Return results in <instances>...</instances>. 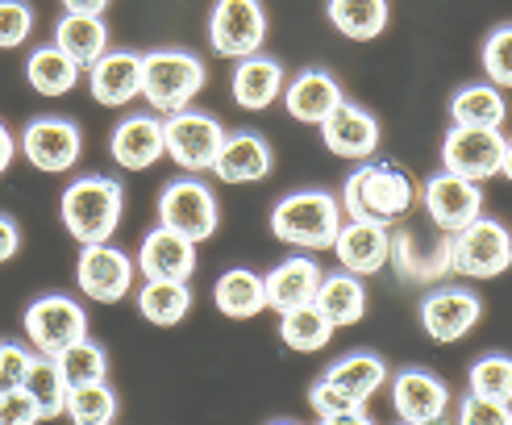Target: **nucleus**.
<instances>
[{
  "instance_id": "1",
  "label": "nucleus",
  "mask_w": 512,
  "mask_h": 425,
  "mask_svg": "<svg viewBox=\"0 0 512 425\" xmlns=\"http://www.w3.org/2000/svg\"><path fill=\"white\" fill-rule=\"evenodd\" d=\"M342 213L354 221H383L392 225L400 217H408V209L417 205V188L408 180V171H400L396 163H375L363 159L350 180L342 184Z\"/></svg>"
},
{
  "instance_id": "2",
  "label": "nucleus",
  "mask_w": 512,
  "mask_h": 425,
  "mask_svg": "<svg viewBox=\"0 0 512 425\" xmlns=\"http://www.w3.org/2000/svg\"><path fill=\"white\" fill-rule=\"evenodd\" d=\"M342 221H346V213L334 192L304 188V192H288L275 200L271 234L292 250H329L342 230Z\"/></svg>"
},
{
  "instance_id": "3",
  "label": "nucleus",
  "mask_w": 512,
  "mask_h": 425,
  "mask_svg": "<svg viewBox=\"0 0 512 425\" xmlns=\"http://www.w3.org/2000/svg\"><path fill=\"white\" fill-rule=\"evenodd\" d=\"M121 213H125V188L113 175H80V180L63 188L59 200V217L80 246L109 242L121 225Z\"/></svg>"
},
{
  "instance_id": "4",
  "label": "nucleus",
  "mask_w": 512,
  "mask_h": 425,
  "mask_svg": "<svg viewBox=\"0 0 512 425\" xmlns=\"http://www.w3.org/2000/svg\"><path fill=\"white\" fill-rule=\"evenodd\" d=\"M209 71L188 50H150L142 55V100L155 113H179L204 92Z\"/></svg>"
},
{
  "instance_id": "5",
  "label": "nucleus",
  "mask_w": 512,
  "mask_h": 425,
  "mask_svg": "<svg viewBox=\"0 0 512 425\" xmlns=\"http://www.w3.org/2000/svg\"><path fill=\"white\" fill-rule=\"evenodd\" d=\"M446 267L467 280H496L512 267V234L492 217H475L446 242Z\"/></svg>"
},
{
  "instance_id": "6",
  "label": "nucleus",
  "mask_w": 512,
  "mask_h": 425,
  "mask_svg": "<svg viewBox=\"0 0 512 425\" xmlns=\"http://www.w3.org/2000/svg\"><path fill=\"white\" fill-rule=\"evenodd\" d=\"M225 142V125L213 113H200V109H179L163 117V146H167V159L175 167H184L188 175L196 171H213L217 163V150Z\"/></svg>"
},
{
  "instance_id": "7",
  "label": "nucleus",
  "mask_w": 512,
  "mask_h": 425,
  "mask_svg": "<svg viewBox=\"0 0 512 425\" xmlns=\"http://www.w3.org/2000/svg\"><path fill=\"white\" fill-rule=\"evenodd\" d=\"M25 325V338H30V346L38 350V355H59V350H67L71 342L88 338V313L80 300H71L63 292H46L38 296L30 309H25L21 317Z\"/></svg>"
},
{
  "instance_id": "8",
  "label": "nucleus",
  "mask_w": 512,
  "mask_h": 425,
  "mask_svg": "<svg viewBox=\"0 0 512 425\" xmlns=\"http://www.w3.org/2000/svg\"><path fill=\"white\" fill-rule=\"evenodd\" d=\"M217 221H221L217 196L204 188V180H196V175H184V180L163 184L159 225H167V230L184 234V238H192L200 246V242H209L217 234Z\"/></svg>"
},
{
  "instance_id": "9",
  "label": "nucleus",
  "mask_w": 512,
  "mask_h": 425,
  "mask_svg": "<svg viewBox=\"0 0 512 425\" xmlns=\"http://www.w3.org/2000/svg\"><path fill=\"white\" fill-rule=\"evenodd\" d=\"M267 42V9L263 0H213L209 13V46L225 59L259 55Z\"/></svg>"
},
{
  "instance_id": "10",
  "label": "nucleus",
  "mask_w": 512,
  "mask_h": 425,
  "mask_svg": "<svg viewBox=\"0 0 512 425\" xmlns=\"http://www.w3.org/2000/svg\"><path fill=\"white\" fill-rule=\"evenodd\" d=\"M138 263L125 255V250L109 246V242H88L80 246V259H75V288H80L96 305H117V300L130 296L134 288Z\"/></svg>"
},
{
  "instance_id": "11",
  "label": "nucleus",
  "mask_w": 512,
  "mask_h": 425,
  "mask_svg": "<svg viewBox=\"0 0 512 425\" xmlns=\"http://www.w3.org/2000/svg\"><path fill=\"white\" fill-rule=\"evenodd\" d=\"M504 130H483V125H450L442 138V167L454 175L483 184L500 175L504 163Z\"/></svg>"
},
{
  "instance_id": "12",
  "label": "nucleus",
  "mask_w": 512,
  "mask_h": 425,
  "mask_svg": "<svg viewBox=\"0 0 512 425\" xmlns=\"http://www.w3.org/2000/svg\"><path fill=\"white\" fill-rule=\"evenodd\" d=\"M21 155L30 159V167H38L46 175L71 171L84 155L80 125L67 121V117H34L21 134Z\"/></svg>"
},
{
  "instance_id": "13",
  "label": "nucleus",
  "mask_w": 512,
  "mask_h": 425,
  "mask_svg": "<svg viewBox=\"0 0 512 425\" xmlns=\"http://www.w3.org/2000/svg\"><path fill=\"white\" fill-rule=\"evenodd\" d=\"M421 205L438 230L454 234V230H463V225H471L475 217H483V188L475 180H467V175H454L442 167L438 175L425 180Z\"/></svg>"
},
{
  "instance_id": "14",
  "label": "nucleus",
  "mask_w": 512,
  "mask_h": 425,
  "mask_svg": "<svg viewBox=\"0 0 512 425\" xmlns=\"http://www.w3.org/2000/svg\"><path fill=\"white\" fill-rule=\"evenodd\" d=\"M483 317V300L471 288H438L421 300V330L438 342L454 346L463 342Z\"/></svg>"
},
{
  "instance_id": "15",
  "label": "nucleus",
  "mask_w": 512,
  "mask_h": 425,
  "mask_svg": "<svg viewBox=\"0 0 512 425\" xmlns=\"http://www.w3.org/2000/svg\"><path fill=\"white\" fill-rule=\"evenodd\" d=\"M334 259L342 271H354V275H375L392 263V225H383V221H354L346 217L342 221V230L334 238Z\"/></svg>"
},
{
  "instance_id": "16",
  "label": "nucleus",
  "mask_w": 512,
  "mask_h": 425,
  "mask_svg": "<svg viewBox=\"0 0 512 425\" xmlns=\"http://www.w3.org/2000/svg\"><path fill=\"white\" fill-rule=\"evenodd\" d=\"M392 409L400 421L429 425V421H446L450 413V388L425 367H404L392 375Z\"/></svg>"
},
{
  "instance_id": "17",
  "label": "nucleus",
  "mask_w": 512,
  "mask_h": 425,
  "mask_svg": "<svg viewBox=\"0 0 512 425\" xmlns=\"http://www.w3.org/2000/svg\"><path fill=\"white\" fill-rule=\"evenodd\" d=\"M317 130H321L325 150L329 155H338V159L363 163L379 150V121L363 105H354V100H342V105L317 125Z\"/></svg>"
},
{
  "instance_id": "18",
  "label": "nucleus",
  "mask_w": 512,
  "mask_h": 425,
  "mask_svg": "<svg viewBox=\"0 0 512 425\" xmlns=\"http://www.w3.org/2000/svg\"><path fill=\"white\" fill-rule=\"evenodd\" d=\"M109 155L125 171H146V167H155L159 159H167L163 117H155V113H130V117H121L113 125V134H109Z\"/></svg>"
},
{
  "instance_id": "19",
  "label": "nucleus",
  "mask_w": 512,
  "mask_h": 425,
  "mask_svg": "<svg viewBox=\"0 0 512 425\" xmlns=\"http://www.w3.org/2000/svg\"><path fill=\"white\" fill-rule=\"evenodd\" d=\"M88 88L92 100L105 109H125L142 96V55L134 50H105L88 67Z\"/></svg>"
},
{
  "instance_id": "20",
  "label": "nucleus",
  "mask_w": 512,
  "mask_h": 425,
  "mask_svg": "<svg viewBox=\"0 0 512 425\" xmlns=\"http://www.w3.org/2000/svg\"><path fill=\"white\" fill-rule=\"evenodd\" d=\"M134 263L142 271V280H179V284H188L192 271H196V242L167 230V225H155V230L142 238Z\"/></svg>"
},
{
  "instance_id": "21",
  "label": "nucleus",
  "mask_w": 512,
  "mask_h": 425,
  "mask_svg": "<svg viewBox=\"0 0 512 425\" xmlns=\"http://www.w3.org/2000/svg\"><path fill=\"white\" fill-rule=\"evenodd\" d=\"M279 100H284V109H288L292 121L321 125L346 100V88L325 67H304V71H296L292 80L284 84V96H279Z\"/></svg>"
},
{
  "instance_id": "22",
  "label": "nucleus",
  "mask_w": 512,
  "mask_h": 425,
  "mask_svg": "<svg viewBox=\"0 0 512 425\" xmlns=\"http://www.w3.org/2000/svg\"><path fill=\"white\" fill-rule=\"evenodd\" d=\"M275 167V150L263 134L254 130H238V134H225L221 150H217V180L221 184H263Z\"/></svg>"
},
{
  "instance_id": "23",
  "label": "nucleus",
  "mask_w": 512,
  "mask_h": 425,
  "mask_svg": "<svg viewBox=\"0 0 512 425\" xmlns=\"http://www.w3.org/2000/svg\"><path fill=\"white\" fill-rule=\"evenodd\" d=\"M284 84H288V75L284 67H279V59L271 55H246L238 59L234 67V80H229V92H234V105L246 109V113H263L271 109L279 96H284Z\"/></svg>"
},
{
  "instance_id": "24",
  "label": "nucleus",
  "mask_w": 512,
  "mask_h": 425,
  "mask_svg": "<svg viewBox=\"0 0 512 425\" xmlns=\"http://www.w3.org/2000/svg\"><path fill=\"white\" fill-rule=\"evenodd\" d=\"M321 275L325 271L309 255H292L284 263H275L263 275V284H267V309L288 313V309H300V305H313Z\"/></svg>"
},
{
  "instance_id": "25",
  "label": "nucleus",
  "mask_w": 512,
  "mask_h": 425,
  "mask_svg": "<svg viewBox=\"0 0 512 425\" xmlns=\"http://www.w3.org/2000/svg\"><path fill=\"white\" fill-rule=\"evenodd\" d=\"M213 305L229 317V321H250L267 313V284L259 271L250 267H229L221 280L213 284Z\"/></svg>"
},
{
  "instance_id": "26",
  "label": "nucleus",
  "mask_w": 512,
  "mask_h": 425,
  "mask_svg": "<svg viewBox=\"0 0 512 425\" xmlns=\"http://www.w3.org/2000/svg\"><path fill=\"white\" fill-rule=\"evenodd\" d=\"M313 305L338 325H358L367 317V288H363V275H354V271H329L321 275V284H317V296H313Z\"/></svg>"
},
{
  "instance_id": "27",
  "label": "nucleus",
  "mask_w": 512,
  "mask_h": 425,
  "mask_svg": "<svg viewBox=\"0 0 512 425\" xmlns=\"http://www.w3.org/2000/svg\"><path fill=\"white\" fill-rule=\"evenodd\" d=\"M55 46L71 55L75 67H92L109 50L105 13H63V21L55 25Z\"/></svg>"
},
{
  "instance_id": "28",
  "label": "nucleus",
  "mask_w": 512,
  "mask_h": 425,
  "mask_svg": "<svg viewBox=\"0 0 512 425\" xmlns=\"http://www.w3.org/2000/svg\"><path fill=\"white\" fill-rule=\"evenodd\" d=\"M450 121L454 125H483V130H504L508 121V100L504 92L488 84H467L450 96Z\"/></svg>"
},
{
  "instance_id": "29",
  "label": "nucleus",
  "mask_w": 512,
  "mask_h": 425,
  "mask_svg": "<svg viewBox=\"0 0 512 425\" xmlns=\"http://www.w3.org/2000/svg\"><path fill=\"white\" fill-rule=\"evenodd\" d=\"M329 25L350 42H371L388 30V0H329Z\"/></svg>"
},
{
  "instance_id": "30",
  "label": "nucleus",
  "mask_w": 512,
  "mask_h": 425,
  "mask_svg": "<svg viewBox=\"0 0 512 425\" xmlns=\"http://www.w3.org/2000/svg\"><path fill=\"white\" fill-rule=\"evenodd\" d=\"M80 71L84 67H75L71 55H63L55 42L30 50V59H25V80H30V88L38 96H67L80 84Z\"/></svg>"
},
{
  "instance_id": "31",
  "label": "nucleus",
  "mask_w": 512,
  "mask_h": 425,
  "mask_svg": "<svg viewBox=\"0 0 512 425\" xmlns=\"http://www.w3.org/2000/svg\"><path fill=\"white\" fill-rule=\"evenodd\" d=\"M138 313L150 325H179L192 313V288L179 280H142L138 288Z\"/></svg>"
},
{
  "instance_id": "32",
  "label": "nucleus",
  "mask_w": 512,
  "mask_h": 425,
  "mask_svg": "<svg viewBox=\"0 0 512 425\" xmlns=\"http://www.w3.org/2000/svg\"><path fill=\"white\" fill-rule=\"evenodd\" d=\"M338 325L329 321L317 305H300V309H288L279 313V338H284L288 350H296V355H317V350L329 346V338H334Z\"/></svg>"
},
{
  "instance_id": "33",
  "label": "nucleus",
  "mask_w": 512,
  "mask_h": 425,
  "mask_svg": "<svg viewBox=\"0 0 512 425\" xmlns=\"http://www.w3.org/2000/svg\"><path fill=\"white\" fill-rule=\"evenodd\" d=\"M325 380L338 384L350 396H358V400H371L379 388H388V363L379 355H371V350H354V355L338 359L325 371Z\"/></svg>"
},
{
  "instance_id": "34",
  "label": "nucleus",
  "mask_w": 512,
  "mask_h": 425,
  "mask_svg": "<svg viewBox=\"0 0 512 425\" xmlns=\"http://www.w3.org/2000/svg\"><path fill=\"white\" fill-rule=\"evenodd\" d=\"M25 392L34 396V405L42 413V421H55L63 417V405H67V380H63V371L55 363V355H34V367L30 375H25Z\"/></svg>"
},
{
  "instance_id": "35",
  "label": "nucleus",
  "mask_w": 512,
  "mask_h": 425,
  "mask_svg": "<svg viewBox=\"0 0 512 425\" xmlns=\"http://www.w3.org/2000/svg\"><path fill=\"white\" fill-rule=\"evenodd\" d=\"M117 396L105 380H92V384H75L67 388V405L63 417H71L75 425H109L117 421Z\"/></svg>"
},
{
  "instance_id": "36",
  "label": "nucleus",
  "mask_w": 512,
  "mask_h": 425,
  "mask_svg": "<svg viewBox=\"0 0 512 425\" xmlns=\"http://www.w3.org/2000/svg\"><path fill=\"white\" fill-rule=\"evenodd\" d=\"M55 363H59V371H63L67 388H75V384H92V380H105V375H109V355H105V346L92 342V338H80V342H71L67 350H59Z\"/></svg>"
},
{
  "instance_id": "37",
  "label": "nucleus",
  "mask_w": 512,
  "mask_h": 425,
  "mask_svg": "<svg viewBox=\"0 0 512 425\" xmlns=\"http://www.w3.org/2000/svg\"><path fill=\"white\" fill-rule=\"evenodd\" d=\"M309 405H313L317 421H346V425H363L367 421V400L342 392L338 384H329L325 375L309 388Z\"/></svg>"
},
{
  "instance_id": "38",
  "label": "nucleus",
  "mask_w": 512,
  "mask_h": 425,
  "mask_svg": "<svg viewBox=\"0 0 512 425\" xmlns=\"http://www.w3.org/2000/svg\"><path fill=\"white\" fill-rule=\"evenodd\" d=\"M471 392L512 405V355H483L471 363Z\"/></svg>"
},
{
  "instance_id": "39",
  "label": "nucleus",
  "mask_w": 512,
  "mask_h": 425,
  "mask_svg": "<svg viewBox=\"0 0 512 425\" xmlns=\"http://www.w3.org/2000/svg\"><path fill=\"white\" fill-rule=\"evenodd\" d=\"M483 71L496 88H512V25H500V30L488 34L483 42Z\"/></svg>"
},
{
  "instance_id": "40",
  "label": "nucleus",
  "mask_w": 512,
  "mask_h": 425,
  "mask_svg": "<svg viewBox=\"0 0 512 425\" xmlns=\"http://www.w3.org/2000/svg\"><path fill=\"white\" fill-rule=\"evenodd\" d=\"M34 34V9L25 0H0V50H17Z\"/></svg>"
},
{
  "instance_id": "41",
  "label": "nucleus",
  "mask_w": 512,
  "mask_h": 425,
  "mask_svg": "<svg viewBox=\"0 0 512 425\" xmlns=\"http://www.w3.org/2000/svg\"><path fill=\"white\" fill-rule=\"evenodd\" d=\"M34 346H21V342H0V392L5 388H21L25 375L34 367Z\"/></svg>"
},
{
  "instance_id": "42",
  "label": "nucleus",
  "mask_w": 512,
  "mask_h": 425,
  "mask_svg": "<svg viewBox=\"0 0 512 425\" xmlns=\"http://www.w3.org/2000/svg\"><path fill=\"white\" fill-rule=\"evenodd\" d=\"M458 421H467V425H512V405L471 392L463 405H458Z\"/></svg>"
},
{
  "instance_id": "43",
  "label": "nucleus",
  "mask_w": 512,
  "mask_h": 425,
  "mask_svg": "<svg viewBox=\"0 0 512 425\" xmlns=\"http://www.w3.org/2000/svg\"><path fill=\"white\" fill-rule=\"evenodd\" d=\"M34 421H42V413H38L30 392L25 388H5L0 392V425H34Z\"/></svg>"
},
{
  "instance_id": "44",
  "label": "nucleus",
  "mask_w": 512,
  "mask_h": 425,
  "mask_svg": "<svg viewBox=\"0 0 512 425\" xmlns=\"http://www.w3.org/2000/svg\"><path fill=\"white\" fill-rule=\"evenodd\" d=\"M17 250H21V230H17V221L0 213V263L17 259Z\"/></svg>"
},
{
  "instance_id": "45",
  "label": "nucleus",
  "mask_w": 512,
  "mask_h": 425,
  "mask_svg": "<svg viewBox=\"0 0 512 425\" xmlns=\"http://www.w3.org/2000/svg\"><path fill=\"white\" fill-rule=\"evenodd\" d=\"M13 155H17V142H13V134H9V125H5V121H0V175H5V171H9Z\"/></svg>"
},
{
  "instance_id": "46",
  "label": "nucleus",
  "mask_w": 512,
  "mask_h": 425,
  "mask_svg": "<svg viewBox=\"0 0 512 425\" xmlns=\"http://www.w3.org/2000/svg\"><path fill=\"white\" fill-rule=\"evenodd\" d=\"M67 13H105L109 0H63Z\"/></svg>"
},
{
  "instance_id": "47",
  "label": "nucleus",
  "mask_w": 512,
  "mask_h": 425,
  "mask_svg": "<svg viewBox=\"0 0 512 425\" xmlns=\"http://www.w3.org/2000/svg\"><path fill=\"white\" fill-rule=\"evenodd\" d=\"M500 175H504V180L512 184V142L504 146V163H500Z\"/></svg>"
}]
</instances>
